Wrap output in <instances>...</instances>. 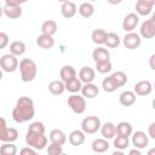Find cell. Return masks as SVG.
Wrapping results in <instances>:
<instances>
[{"mask_svg":"<svg viewBox=\"0 0 155 155\" xmlns=\"http://www.w3.org/2000/svg\"><path fill=\"white\" fill-rule=\"evenodd\" d=\"M34 115H35V108L33 99L27 96L19 97L17 99L16 107L12 110V119L18 124H23L31 120Z\"/></svg>","mask_w":155,"mask_h":155,"instance_id":"6da1fadb","label":"cell"},{"mask_svg":"<svg viewBox=\"0 0 155 155\" xmlns=\"http://www.w3.org/2000/svg\"><path fill=\"white\" fill-rule=\"evenodd\" d=\"M19 70H21V79L23 82H30L36 78L38 68L33 59L23 58L19 62Z\"/></svg>","mask_w":155,"mask_h":155,"instance_id":"7a4b0ae2","label":"cell"},{"mask_svg":"<svg viewBox=\"0 0 155 155\" xmlns=\"http://www.w3.org/2000/svg\"><path fill=\"white\" fill-rule=\"evenodd\" d=\"M25 143L28 147H31L35 150H42L47 145V137L45 136V133H35L27 131Z\"/></svg>","mask_w":155,"mask_h":155,"instance_id":"3957f363","label":"cell"},{"mask_svg":"<svg viewBox=\"0 0 155 155\" xmlns=\"http://www.w3.org/2000/svg\"><path fill=\"white\" fill-rule=\"evenodd\" d=\"M101 120L97 116H86L81 122V130L85 134H94L101 128Z\"/></svg>","mask_w":155,"mask_h":155,"instance_id":"277c9868","label":"cell"},{"mask_svg":"<svg viewBox=\"0 0 155 155\" xmlns=\"http://www.w3.org/2000/svg\"><path fill=\"white\" fill-rule=\"evenodd\" d=\"M68 105L75 114H82L86 110V101L84 96L73 93L68 97Z\"/></svg>","mask_w":155,"mask_h":155,"instance_id":"5b68a950","label":"cell"},{"mask_svg":"<svg viewBox=\"0 0 155 155\" xmlns=\"http://www.w3.org/2000/svg\"><path fill=\"white\" fill-rule=\"evenodd\" d=\"M0 68L6 73H13L18 68V59L12 53H6L0 57Z\"/></svg>","mask_w":155,"mask_h":155,"instance_id":"8992f818","label":"cell"},{"mask_svg":"<svg viewBox=\"0 0 155 155\" xmlns=\"http://www.w3.org/2000/svg\"><path fill=\"white\" fill-rule=\"evenodd\" d=\"M140 35L144 39H151L155 36V16H151L149 19L144 21L140 25Z\"/></svg>","mask_w":155,"mask_h":155,"instance_id":"52a82bcc","label":"cell"},{"mask_svg":"<svg viewBox=\"0 0 155 155\" xmlns=\"http://www.w3.org/2000/svg\"><path fill=\"white\" fill-rule=\"evenodd\" d=\"M124 46L127 48V50H136L142 44V39L140 36L137 34V33H133V31H130L125 35L124 38Z\"/></svg>","mask_w":155,"mask_h":155,"instance_id":"ba28073f","label":"cell"},{"mask_svg":"<svg viewBox=\"0 0 155 155\" xmlns=\"http://www.w3.org/2000/svg\"><path fill=\"white\" fill-rule=\"evenodd\" d=\"M132 144L134 145V148L144 149L149 144V138L145 134V132H143V131H136L134 133H132Z\"/></svg>","mask_w":155,"mask_h":155,"instance_id":"9c48e42d","label":"cell"},{"mask_svg":"<svg viewBox=\"0 0 155 155\" xmlns=\"http://www.w3.org/2000/svg\"><path fill=\"white\" fill-rule=\"evenodd\" d=\"M138 22H139V17H138V15L131 12V13L126 15L125 18L122 19V29H124L125 31H127V33L133 31V29L137 27Z\"/></svg>","mask_w":155,"mask_h":155,"instance_id":"30bf717a","label":"cell"},{"mask_svg":"<svg viewBox=\"0 0 155 155\" xmlns=\"http://www.w3.org/2000/svg\"><path fill=\"white\" fill-rule=\"evenodd\" d=\"M153 91V85L149 80H140L134 85L133 92L137 96H148Z\"/></svg>","mask_w":155,"mask_h":155,"instance_id":"8fae6325","label":"cell"},{"mask_svg":"<svg viewBox=\"0 0 155 155\" xmlns=\"http://www.w3.org/2000/svg\"><path fill=\"white\" fill-rule=\"evenodd\" d=\"M94 78H96V71L91 67H82L79 70V80L84 84L92 82L94 80Z\"/></svg>","mask_w":155,"mask_h":155,"instance_id":"7c38bea8","label":"cell"},{"mask_svg":"<svg viewBox=\"0 0 155 155\" xmlns=\"http://www.w3.org/2000/svg\"><path fill=\"white\" fill-rule=\"evenodd\" d=\"M85 139H86V136H85L82 130H74L69 133V137H68L69 143L74 147L82 145L85 143Z\"/></svg>","mask_w":155,"mask_h":155,"instance_id":"4fadbf2b","label":"cell"},{"mask_svg":"<svg viewBox=\"0 0 155 155\" xmlns=\"http://www.w3.org/2000/svg\"><path fill=\"white\" fill-rule=\"evenodd\" d=\"M78 12V7L73 1H64L61 6V13L64 18H73Z\"/></svg>","mask_w":155,"mask_h":155,"instance_id":"5bb4252c","label":"cell"},{"mask_svg":"<svg viewBox=\"0 0 155 155\" xmlns=\"http://www.w3.org/2000/svg\"><path fill=\"white\" fill-rule=\"evenodd\" d=\"M81 94L85 97V98H94L98 96L99 93V88L97 85L92 84V82H88V84H85L81 86Z\"/></svg>","mask_w":155,"mask_h":155,"instance_id":"9a60e30c","label":"cell"},{"mask_svg":"<svg viewBox=\"0 0 155 155\" xmlns=\"http://www.w3.org/2000/svg\"><path fill=\"white\" fill-rule=\"evenodd\" d=\"M36 45L44 50H48L52 48L54 46V39L52 35H47V34H41L36 38Z\"/></svg>","mask_w":155,"mask_h":155,"instance_id":"2e32d148","label":"cell"},{"mask_svg":"<svg viewBox=\"0 0 155 155\" xmlns=\"http://www.w3.org/2000/svg\"><path fill=\"white\" fill-rule=\"evenodd\" d=\"M92 58H93L94 62H105V61H110V52H109L107 48L99 46V47H97V48L93 50V52H92Z\"/></svg>","mask_w":155,"mask_h":155,"instance_id":"e0dca14e","label":"cell"},{"mask_svg":"<svg viewBox=\"0 0 155 155\" xmlns=\"http://www.w3.org/2000/svg\"><path fill=\"white\" fill-rule=\"evenodd\" d=\"M119 102L124 107H131L136 103V93L133 91H124L119 96Z\"/></svg>","mask_w":155,"mask_h":155,"instance_id":"ac0fdd59","label":"cell"},{"mask_svg":"<svg viewBox=\"0 0 155 155\" xmlns=\"http://www.w3.org/2000/svg\"><path fill=\"white\" fill-rule=\"evenodd\" d=\"M99 130H101L103 138H105V139H111L116 136V126L113 122H105V124L101 125Z\"/></svg>","mask_w":155,"mask_h":155,"instance_id":"d6986e66","label":"cell"},{"mask_svg":"<svg viewBox=\"0 0 155 155\" xmlns=\"http://www.w3.org/2000/svg\"><path fill=\"white\" fill-rule=\"evenodd\" d=\"M4 15L10 18V19H16L22 16V7L21 6H11V5H5L2 7Z\"/></svg>","mask_w":155,"mask_h":155,"instance_id":"ffe728a7","label":"cell"},{"mask_svg":"<svg viewBox=\"0 0 155 155\" xmlns=\"http://www.w3.org/2000/svg\"><path fill=\"white\" fill-rule=\"evenodd\" d=\"M109 147L110 145L108 143V139H105V138H97L92 142V150L97 154H102V153L108 151Z\"/></svg>","mask_w":155,"mask_h":155,"instance_id":"44dd1931","label":"cell"},{"mask_svg":"<svg viewBox=\"0 0 155 155\" xmlns=\"http://www.w3.org/2000/svg\"><path fill=\"white\" fill-rule=\"evenodd\" d=\"M50 140H51V143H56V144L63 145L67 142V136L62 130L56 128V130H52L50 132Z\"/></svg>","mask_w":155,"mask_h":155,"instance_id":"7402d4cb","label":"cell"},{"mask_svg":"<svg viewBox=\"0 0 155 155\" xmlns=\"http://www.w3.org/2000/svg\"><path fill=\"white\" fill-rule=\"evenodd\" d=\"M59 76H61V80L63 82L70 80V79H74L76 78V70L74 67L71 65H63L61 68V71H59Z\"/></svg>","mask_w":155,"mask_h":155,"instance_id":"603a6c76","label":"cell"},{"mask_svg":"<svg viewBox=\"0 0 155 155\" xmlns=\"http://www.w3.org/2000/svg\"><path fill=\"white\" fill-rule=\"evenodd\" d=\"M132 125L127 121H121L116 125V136H122V137H130L132 134Z\"/></svg>","mask_w":155,"mask_h":155,"instance_id":"cb8c5ba5","label":"cell"},{"mask_svg":"<svg viewBox=\"0 0 155 155\" xmlns=\"http://www.w3.org/2000/svg\"><path fill=\"white\" fill-rule=\"evenodd\" d=\"M57 29H58V24L53 19H47L41 24V31L44 34H47V35L53 36L57 33Z\"/></svg>","mask_w":155,"mask_h":155,"instance_id":"d4e9b609","label":"cell"},{"mask_svg":"<svg viewBox=\"0 0 155 155\" xmlns=\"http://www.w3.org/2000/svg\"><path fill=\"white\" fill-rule=\"evenodd\" d=\"M48 91L53 94V96H59L65 91L64 87V82L62 80H53L48 84Z\"/></svg>","mask_w":155,"mask_h":155,"instance_id":"484cf974","label":"cell"},{"mask_svg":"<svg viewBox=\"0 0 155 155\" xmlns=\"http://www.w3.org/2000/svg\"><path fill=\"white\" fill-rule=\"evenodd\" d=\"M78 11H79V15H80L81 17H84V18H90V17H92L93 13H94V6H93L91 2H82V4L79 6Z\"/></svg>","mask_w":155,"mask_h":155,"instance_id":"4316f807","label":"cell"},{"mask_svg":"<svg viewBox=\"0 0 155 155\" xmlns=\"http://www.w3.org/2000/svg\"><path fill=\"white\" fill-rule=\"evenodd\" d=\"M120 36L116 34V33H107V36H105V41H104V45H107V47L109 48H116L119 47L120 45Z\"/></svg>","mask_w":155,"mask_h":155,"instance_id":"83f0119b","label":"cell"},{"mask_svg":"<svg viewBox=\"0 0 155 155\" xmlns=\"http://www.w3.org/2000/svg\"><path fill=\"white\" fill-rule=\"evenodd\" d=\"M81 86H82V82L78 79V78H74V79H70L68 81L64 82V87L68 92L70 93H76L81 90Z\"/></svg>","mask_w":155,"mask_h":155,"instance_id":"f1b7e54d","label":"cell"},{"mask_svg":"<svg viewBox=\"0 0 155 155\" xmlns=\"http://www.w3.org/2000/svg\"><path fill=\"white\" fill-rule=\"evenodd\" d=\"M25 48L27 47L23 41H13L10 44V53H12L16 57L22 56L25 52Z\"/></svg>","mask_w":155,"mask_h":155,"instance_id":"f546056e","label":"cell"},{"mask_svg":"<svg viewBox=\"0 0 155 155\" xmlns=\"http://www.w3.org/2000/svg\"><path fill=\"white\" fill-rule=\"evenodd\" d=\"M105 36H107V31L104 29H94L91 34V39L94 44L97 45H104V41H105Z\"/></svg>","mask_w":155,"mask_h":155,"instance_id":"4dcf8cb0","label":"cell"},{"mask_svg":"<svg viewBox=\"0 0 155 155\" xmlns=\"http://www.w3.org/2000/svg\"><path fill=\"white\" fill-rule=\"evenodd\" d=\"M0 154L1 155H16L17 147L12 142H4V144L0 147Z\"/></svg>","mask_w":155,"mask_h":155,"instance_id":"1f68e13d","label":"cell"},{"mask_svg":"<svg viewBox=\"0 0 155 155\" xmlns=\"http://www.w3.org/2000/svg\"><path fill=\"white\" fill-rule=\"evenodd\" d=\"M102 87H103V90L105 91V92H114V91H116L117 88H119V86L115 84V81L113 80V78L111 76H107V78H104L103 79V81H102Z\"/></svg>","mask_w":155,"mask_h":155,"instance_id":"d6a6232c","label":"cell"},{"mask_svg":"<svg viewBox=\"0 0 155 155\" xmlns=\"http://www.w3.org/2000/svg\"><path fill=\"white\" fill-rule=\"evenodd\" d=\"M110 76L113 78V80L115 81V84H116L119 87H122V86L126 85V82H127V75H126L124 71H121V70H117V71L113 73Z\"/></svg>","mask_w":155,"mask_h":155,"instance_id":"836d02e7","label":"cell"},{"mask_svg":"<svg viewBox=\"0 0 155 155\" xmlns=\"http://www.w3.org/2000/svg\"><path fill=\"white\" fill-rule=\"evenodd\" d=\"M130 145V140L128 137H122V136H116V138L114 139V147L119 150H125L127 147Z\"/></svg>","mask_w":155,"mask_h":155,"instance_id":"e575fe53","label":"cell"},{"mask_svg":"<svg viewBox=\"0 0 155 155\" xmlns=\"http://www.w3.org/2000/svg\"><path fill=\"white\" fill-rule=\"evenodd\" d=\"M113 65L110 63V61H105V62H96V70L101 74H105L109 73L111 70Z\"/></svg>","mask_w":155,"mask_h":155,"instance_id":"d590c367","label":"cell"},{"mask_svg":"<svg viewBox=\"0 0 155 155\" xmlns=\"http://www.w3.org/2000/svg\"><path fill=\"white\" fill-rule=\"evenodd\" d=\"M151 11H153V7L139 4V2H136V12H137L138 16H148V15L151 13Z\"/></svg>","mask_w":155,"mask_h":155,"instance_id":"8d00e7d4","label":"cell"},{"mask_svg":"<svg viewBox=\"0 0 155 155\" xmlns=\"http://www.w3.org/2000/svg\"><path fill=\"white\" fill-rule=\"evenodd\" d=\"M7 133H8V127H7L6 120L0 116V140L1 142H6Z\"/></svg>","mask_w":155,"mask_h":155,"instance_id":"74e56055","label":"cell"},{"mask_svg":"<svg viewBox=\"0 0 155 155\" xmlns=\"http://www.w3.org/2000/svg\"><path fill=\"white\" fill-rule=\"evenodd\" d=\"M28 131H30V132H35V133H45V125H44L41 121L31 122V124L29 125Z\"/></svg>","mask_w":155,"mask_h":155,"instance_id":"f35d334b","label":"cell"},{"mask_svg":"<svg viewBox=\"0 0 155 155\" xmlns=\"http://www.w3.org/2000/svg\"><path fill=\"white\" fill-rule=\"evenodd\" d=\"M47 154L48 155H61V154H63L62 145L56 144V143H51L47 147Z\"/></svg>","mask_w":155,"mask_h":155,"instance_id":"ab89813d","label":"cell"},{"mask_svg":"<svg viewBox=\"0 0 155 155\" xmlns=\"http://www.w3.org/2000/svg\"><path fill=\"white\" fill-rule=\"evenodd\" d=\"M8 45V35L4 31H0V50L5 48Z\"/></svg>","mask_w":155,"mask_h":155,"instance_id":"60d3db41","label":"cell"},{"mask_svg":"<svg viewBox=\"0 0 155 155\" xmlns=\"http://www.w3.org/2000/svg\"><path fill=\"white\" fill-rule=\"evenodd\" d=\"M21 154L22 155H35L36 150L34 148H31V147H25V148H23L21 150Z\"/></svg>","mask_w":155,"mask_h":155,"instance_id":"b9f144b4","label":"cell"},{"mask_svg":"<svg viewBox=\"0 0 155 155\" xmlns=\"http://www.w3.org/2000/svg\"><path fill=\"white\" fill-rule=\"evenodd\" d=\"M28 0H5V5H11V6H21L22 4L27 2Z\"/></svg>","mask_w":155,"mask_h":155,"instance_id":"7bdbcfd3","label":"cell"},{"mask_svg":"<svg viewBox=\"0 0 155 155\" xmlns=\"http://www.w3.org/2000/svg\"><path fill=\"white\" fill-rule=\"evenodd\" d=\"M148 134L151 139H155V122H151L148 128Z\"/></svg>","mask_w":155,"mask_h":155,"instance_id":"ee69618b","label":"cell"},{"mask_svg":"<svg viewBox=\"0 0 155 155\" xmlns=\"http://www.w3.org/2000/svg\"><path fill=\"white\" fill-rule=\"evenodd\" d=\"M137 2L150 6V7H154V5H155V0H137Z\"/></svg>","mask_w":155,"mask_h":155,"instance_id":"f6af8a7d","label":"cell"},{"mask_svg":"<svg viewBox=\"0 0 155 155\" xmlns=\"http://www.w3.org/2000/svg\"><path fill=\"white\" fill-rule=\"evenodd\" d=\"M130 155H140V151H139V149L138 148H134V149H132V150H130V153H128Z\"/></svg>","mask_w":155,"mask_h":155,"instance_id":"bcb514c9","label":"cell"},{"mask_svg":"<svg viewBox=\"0 0 155 155\" xmlns=\"http://www.w3.org/2000/svg\"><path fill=\"white\" fill-rule=\"evenodd\" d=\"M154 58H155V54H151V56H150V68H151L153 70L155 69V67H154V63H153V62H154Z\"/></svg>","mask_w":155,"mask_h":155,"instance_id":"7dc6e473","label":"cell"},{"mask_svg":"<svg viewBox=\"0 0 155 155\" xmlns=\"http://www.w3.org/2000/svg\"><path fill=\"white\" fill-rule=\"evenodd\" d=\"M109 4H111V5H119L122 0H107Z\"/></svg>","mask_w":155,"mask_h":155,"instance_id":"c3c4849f","label":"cell"},{"mask_svg":"<svg viewBox=\"0 0 155 155\" xmlns=\"http://www.w3.org/2000/svg\"><path fill=\"white\" fill-rule=\"evenodd\" d=\"M113 155H122V150H117V151H114Z\"/></svg>","mask_w":155,"mask_h":155,"instance_id":"681fc988","label":"cell"},{"mask_svg":"<svg viewBox=\"0 0 155 155\" xmlns=\"http://www.w3.org/2000/svg\"><path fill=\"white\" fill-rule=\"evenodd\" d=\"M2 13H4V11H2V7H1V6H0V17H1V16H2Z\"/></svg>","mask_w":155,"mask_h":155,"instance_id":"f907efd6","label":"cell"},{"mask_svg":"<svg viewBox=\"0 0 155 155\" xmlns=\"http://www.w3.org/2000/svg\"><path fill=\"white\" fill-rule=\"evenodd\" d=\"M1 79H2V69L0 68V80H1Z\"/></svg>","mask_w":155,"mask_h":155,"instance_id":"816d5d0a","label":"cell"},{"mask_svg":"<svg viewBox=\"0 0 155 155\" xmlns=\"http://www.w3.org/2000/svg\"><path fill=\"white\" fill-rule=\"evenodd\" d=\"M58 1H61V2H64V1H69V0H58Z\"/></svg>","mask_w":155,"mask_h":155,"instance_id":"f5cc1de1","label":"cell"},{"mask_svg":"<svg viewBox=\"0 0 155 155\" xmlns=\"http://www.w3.org/2000/svg\"><path fill=\"white\" fill-rule=\"evenodd\" d=\"M90 1H97V0H90Z\"/></svg>","mask_w":155,"mask_h":155,"instance_id":"db71d44e","label":"cell"}]
</instances>
